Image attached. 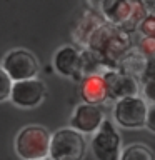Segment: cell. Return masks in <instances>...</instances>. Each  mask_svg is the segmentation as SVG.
Wrapping results in <instances>:
<instances>
[{"label":"cell","mask_w":155,"mask_h":160,"mask_svg":"<svg viewBox=\"0 0 155 160\" xmlns=\"http://www.w3.org/2000/svg\"><path fill=\"white\" fill-rule=\"evenodd\" d=\"M118 160H155V153L145 143H130L122 148Z\"/></svg>","instance_id":"13"},{"label":"cell","mask_w":155,"mask_h":160,"mask_svg":"<svg viewBox=\"0 0 155 160\" xmlns=\"http://www.w3.org/2000/svg\"><path fill=\"white\" fill-rule=\"evenodd\" d=\"M107 97L110 98H127L135 97L138 92V82L135 77H130L127 73L118 72L117 68H108L102 73Z\"/></svg>","instance_id":"10"},{"label":"cell","mask_w":155,"mask_h":160,"mask_svg":"<svg viewBox=\"0 0 155 160\" xmlns=\"http://www.w3.org/2000/svg\"><path fill=\"white\" fill-rule=\"evenodd\" d=\"M100 8L108 22L123 32L138 25L147 15L143 2H135V0H107V2H100Z\"/></svg>","instance_id":"3"},{"label":"cell","mask_w":155,"mask_h":160,"mask_svg":"<svg viewBox=\"0 0 155 160\" xmlns=\"http://www.w3.org/2000/svg\"><path fill=\"white\" fill-rule=\"evenodd\" d=\"M147 102L135 95V97L120 98L113 105V120L123 128H143L147 117Z\"/></svg>","instance_id":"7"},{"label":"cell","mask_w":155,"mask_h":160,"mask_svg":"<svg viewBox=\"0 0 155 160\" xmlns=\"http://www.w3.org/2000/svg\"><path fill=\"white\" fill-rule=\"evenodd\" d=\"M137 53L140 57H143L145 60H150V58H155V38H148V37H143L142 40L138 42V47H137Z\"/></svg>","instance_id":"15"},{"label":"cell","mask_w":155,"mask_h":160,"mask_svg":"<svg viewBox=\"0 0 155 160\" xmlns=\"http://www.w3.org/2000/svg\"><path fill=\"white\" fill-rule=\"evenodd\" d=\"M0 68L8 75L12 82H22V80L35 78L38 73V60L37 57L25 48H13L7 52L2 60Z\"/></svg>","instance_id":"5"},{"label":"cell","mask_w":155,"mask_h":160,"mask_svg":"<svg viewBox=\"0 0 155 160\" xmlns=\"http://www.w3.org/2000/svg\"><path fill=\"white\" fill-rule=\"evenodd\" d=\"M138 32L143 37L155 38V13L147 12V15L142 18V22L138 23Z\"/></svg>","instance_id":"14"},{"label":"cell","mask_w":155,"mask_h":160,"mask_svg":"<svg viewBox=\"0 0 155 160\" xmlns=\"http://www.w3.org/2000/svg\"><path fill=\"white\" fill-rule=\"evenodd\" d=\"M45 95H47L45 83L38 78H30L13 82L8 98L20 108H35L45 100Z\"/></svg>","instance_id":"8"},{"label":"cell","mask_w":155,"mask_h":160,"mask_svg":"<svg viewBox=\"0 0 155 160\" xmlns=\"http://www.w3.org/2000/svg\"><path fill=\"white\" fill-rule=\"evenodd\" d=\"M105 120L102 108L97 105L80 103L73 108V113L70 117V128L78 133H95L100 128V125Z\"/></svg>","instance_id":"11"},{"label":"cell","mask_w":155,"mask_h":160,"mask_svg":"<svg viewBox=\"0 0 155 160\" xmlns=\"http://www.w3.org/2000/svg\"><path fill=\"white\" fill-rule=\"evenodd\" d=\"M90 147L97 160H118L122 152V138L108 118H105L100 128L95 132Z\"/></svg>","instance_id":"6"},{"label":"cell","mask_w":155,"mask_h":160,"mask_svg":"<svg viewBox=\"0 0 155 160\" xmlns=\"http://www.w3.org/2000/svg\"><path fill=\"white\" fill-rule=\"evenodd\" d=\"M140 78H143V83L148 82V80H155V58L145 60L142 73H140Z\"/></svg>","instance_id":"17"},{"label":"cell","mask_w":155,"mask_h":160,"mask_svg":"<svg viewBox=\"0 0 155 160\" xmlns=\"http://www.w3.org/2000/svg\"><path fill=\"white\" fill-rule=\"evenodd\" d=\"M87 43L92 48V52L98 55L102 62L107 63L117 62L118 57H122L130 47L127 32L107 23L98 25L88 37Z\"/></svg>","instance_id":"1"},{"label":"cell","mask_w":155,"mask_h":160,"mask_svg":"<svg viewBox=\"0 0 155 160\" xmlns=\"http://www.w3.org/2000/svg\"><path fill=\"white\" fill-rule=\"evenodd\" d=\"M85 155L87 142L82 133L67 127L50 135L48 160H83Z\"/></svg>","instance_id":"4"},{"label":"cell","mask_w":155,"mask_h":160,"mask_svg":"<svg viewBox=\"0 0 155 160\" xmlns=\"http://www.w3.org/2000/svg\"><path fill=\"white\" fill-rule=\"evenodd\" d=\"M53 68L65 78L82 80L85 75V57L72 45H65L53 55Z\"/></svg>","instance_id":"9"},{"label":"cell","mask_w":155,"mask_h":160,"mask_svg":"<svg viewBox=\"0 0 155 160\" xmlns=\"http://www.w3.org/2000/svg\"><path fill=\"white\" fill-rule=\"evenodd\" d=\"M143 97L150 100L152 105L155 103V80H148L143 83Z\"/></svg>","instance_id":"18"},{"label":"cell","mask_w":155,"mask_h":160,"mask_svg":"<svg viewBox=\"0 0 155 160\" xmlns=\"http://www.w3.org/2000/svg\"><path fill=\"white\" fill-rule=\"evenodd\" d=\"M42 160H48V158H42Z\"/></svg>","instance_id":"20"},{"label":"cell","mask_w":155,"mask_h":160,"mask_svg":"<svg viewBox=\"0 0 155 160\" xmlns=\"http://www.w3.org/2000/svg\"><path fill=\"white\" fill-rule=\"evenodd\" d=\"M12 80L8 78V75L0 68V103L8 100L10 97V90H12Z\"/></svg>","instance_id":"16"},{"label":"cell","mask_w":155,"mask_h":160,"mask_svg":"<svg viewBox=\"0 0 155 160\" xmlns=\"http://www.w3.org/2000/svg\"><path fill=\"white\" fill-rule=\"evenodd\" d=\"M80 95L83 98V103L88 105H98L107 100V90H105V83L102 75L98 73H88L82 78V85H80Z\"/></svg>","instance_id":"12"},{"label":"cell","mask_w":155,"mask_h":160,"mask_svg":"<svg viewBox=\"0 0 155 160\" xmlns=\"http://www.w3.org/2000/svg\"><path fill=\"white\" fill-rule=\"evenodd\" d=\"M145 127H147L150 132L155 133V103L150 105L147 108V117H145Z\"/></svg>","instance_id":"19"},{"label":"cell","mask_w":155,"mask_h":160,"mask_svg":"<svg viewBox=\"0 0 155 160\" xmlns=\"http://www.w3.org/2000/svg\"><path fill=\"white\" fill-rule=\"evenodd\" d=\"M50 132L42 125H27L15 137V153L22 160H42L48 157Z\"/></svg>","instance_id":"2"}]
</instances>
